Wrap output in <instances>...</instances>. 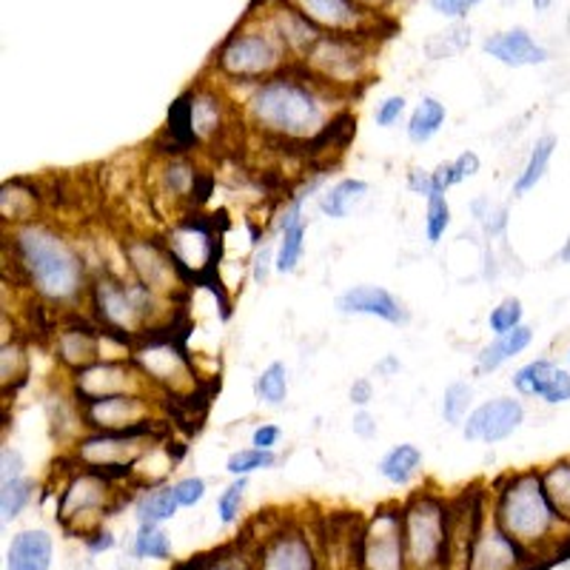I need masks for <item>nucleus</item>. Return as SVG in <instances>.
Wrapping results in <instances>:
<instances>
[{"mask_svg":"<svg viewBox=\"0 0 570 570\" xmlns=\"http://www.w3.org/2000/svg\"><path fill=\"white\" fill-rule=\"evenodd\" d=\"M175 570H252L246 562L240 559H206L197 557L186 564H177Z\"/></svg>","mask_w":570,"mask_h":570,"instance_id":"09e8293b","label":"nucleus"},{"mask_svg":"<svg viewBox=\"0 0 570 570\" xmlns=\"http://www.w3.org/2000/svg\"><path fill=\"white\" fill-rule=\"evenodd\" d=\"M254 394L259 402H266L268 409H279L288 400V371L283 363H272L263 368V374L254 383Z\"/></svg>","mask_w":570,"mask_h":570,"instance_id":"f704fd0d","label":"nucleus"},{"mask_svg":"<svg viewBox=\"0 0 570 570\" xmlns=\"http://www.w3.org/2000/svg\"><path fill=\"white\" fill-rule=\"evenodd\" d=\"M351 428H354V434L363 436V440H371V436L376 434V422H374V416L368 414V411H360V414H354V420H351Z\"/></svg>","mask_w":570,"mask_h":570,"instance_id":"5fc2aeb1","label":"nucleus"},{"mask_svg":"<svg viewBox=\"0 0 570 570\" xmlns=\"http://www.w3.org/2000/svg\"><path fill=\"white\" fill-rule=\"evenodd\" d=\"M485 55L497 58L499 63L511 66V69H525V66H542L551 60L548 49L539 46L525 29H508V32L491 35L482 43Z\"/></svg>","mask_w":570,"mask_h":570,"instance_id":"4be33fe9","label":"nucleus"},{"mask_svg":"<svg viewBox=\"0 0 570 570\" xmlns=\"http://www.w3.org/2000/svg\"><path fill=\"white\" fill-rule=\"evenodd\" d=\"M522 317H525L522 299L505 297L497 308H491V314H488V325H491L493 334H505V331H513L517 325H522Z\"/></svg>","mask_w":570,"mask_h":570,"instance_id":"37998d69","label":"nucleus"},{"mask_svg":"<svg viewBox=\"0 0 570 570\" xmlns=\"http://www.w3.org/2000/svg\"><path fill=\"white\" fill-rule=\"evenodd\" d=\"M177 511H180V502H177L171 485L155 488V491L142 493L140 502H137V522L140 525H163V522L175 519Z\"/></svg>","mask_w":570,"mask_h":570,"instance_id":"473e14b6","label":"nucleus"},{"mask_svg":"<svg viewBox=\"0 0 570 570\" xmlns=\"http://www.w3.org/2000/svg\"><path fill=\"white\" fill-rule=\"evenodd\" d=\"M259 570H317L312 542L299 531L274 533L259 553Z\"/></svg>","mask_w":570,"mask_h":570,"instance_id":"412c9836","label":"nucleus"},{"mask_svg":"<svg viewBox=\"0 0 570 570\" xmlns=\"http://www.w3.org/2000/svg\"><path fill=\"white\" fill-rule=\"evenodd\" d=\"M149 380L131 363V356H124V360H98V363L86 365V368L71 374V402L75 405L109 400V396L120 394H149Z\"/></svg>","mask_w":570,"mask_h":570,"instance_id":"1a4fd4ad","label":"nucleus"},{"mask_svg":"<svg viewBox=\"0 0 570 570\" xmlns=\"http://www.w3.org/2000/svg\"><path fill=\"white\" fill-rule=\"evenodd\" d=\"M557 368L559 365L553 360L539 356V360H531V363H525L511 376V385L517 389L519 396H537L539 400V394H542L544 385H548V380H551Z\"/></svg>","mask_w":570,"mask_h":570,"instance_id":"72a5a7b5","label":"nucleus"},{"mask_svg":"<svg viewBox=\"0 0 570 570\" xmlns=\"http://www.w3.org/2000/svg\"><path fill=\"white\" fill-rule=\"evenodd\" d=\"M23 468H27V460L20 454L14 445L0 448V482L20 480L23 476Z\"/></svg>","mask_w":570,"mask_h":570,"instance_id":"49530a36","label":"nucleus"},{"mask_svg":"<svg viewBox=\"0 0 570 570\" xmlns=\"http://www.w3.org/2000/svg\"><path fill=\"white\" fill-rule=\"evenodd\" d=\"M274 32H277V38L283 40L285 49H292V52H303V55L312 52L314 46H317V40L323 38L312 20H305L303 14L292 7L279 9L277 18H274Z\"/></svg>","mask_w":570,"mask_h":570,"instance_id":"a878e982","label":"nucleus"},{"mask_svg":"<svg viewBox=\"0 0 570 570\" xmlns=\"http://www.w3.org/2000/svg\"><path fill=\"white\" fill-rule=\"evenodd\" d=\"M531 343H533V328L525 323L517 325L513 331H505V334H497V340L488 343L485 348L476 354V371H480V374H491V371L502 368L508 360L522 354Z\"/></svg>","mask_w":570,"mask_h":570,"instance_id":"393cba45","label":"nucleus"},{"mask_svg":"<svg viewBox=\"0 0 570 570\" xmlns=\"http://www.w3.org/2000/svg\"><path fill=\"white\" fill-rule=\"evenodd\" d=\"M559 259H562V263H570V237H568V240H564L562 252H559Z\"/></svg>","mask_w":570,"mask_h":570,"instance_id":"052dcab7","label":"nucleus"},{"mask_svg":"<svg viewBox=\"0 0 570 570\" xmlns=\"http://www.w3.org/2000/svg\"><path fill=\"white\" fill-rule=\"evenodd\" d=\"M568 368H570V351H568Z\"/></svg>","mask_w":570,"mask_h":570,"instance_id":"e2e57ef3","label":"nucleus"},{"mask_svg":"<svg viewBox=\"0 0 570 570\" xmlns=\"http://www.w3.org/2000/svg\"><path fill=\"white\" fill-rule=\"evenodd\" d=\"M160 440H166L163 420L146 422L131 431H89L75 442V460L83 468L106 473L109 480H120L129 476Z\"/></svg>","mask_w":570,"mask_h":570,"instance_id":"423d86ee","label":"nucleus"},{"mask_svg":"<svg viewBox=\"0 0 570 570\" xmlns=\"http://www.w3.org/2000/svg\"><path fill=\"white\" fill-rule=\"evenodd\" d=\"M422 471V451L411 442H402V445H394L389 454L380 460V473L391 485H411L416 473Z\"/></svg>","mask_w":570,"mask_h":570,"instance_id":"c756f323","label":"nucleus"},{"mask_svg":"<svg viewBox=\"0 0 570 570\" xmlns=\"http://www.w3.org/2000/svg\"><path fill=\"white\" fill-rule=\"evenodd\" d=\"M279 436H283L279 425H272V422H263V425L254 428L252 445L254 448H274L279 442Z\"/></svg>","mask_w":570,"mask_h":570,"instance_id":"603ef678","label":"nucleus"},{"mask_svg":"<svg viewBox=\"0 0 570 570\" xmlns=\"http://www.w3.org/2000/svg\"><path fill=\"white\" fill-rule=\"evenodd\" d=\"M451 226V206H448L445 195H431L428 197V208H425V237L431 246L442 240V234L448 232Z\"/></svg>","mask_w":570,"mask_h":570,"instance_id":"a19ab883","label":"nucleus"},{"mask_svg":"<svg viewBox=\"0 0 570 570\" xmlns=\"http://www.w3.org/2000/svg\"><path fill=\"white\" fill-rule=\"evenodd\" d=\"M126 259H129V272L142 288L163 299H175L180 288L186 285V277L177 268L175 257L166 248L163 240H149V237H137V240L124 243Z\"/></svg>","mask_w":570,"mask_h":570,"instance_id":"9d476101","label":"nucleus"},{"mask_svg":"<svg viewBox=\"0 0 570 570\" xmlns=\"http://www.w3.org/2000/svg\"><path fill=\"white\" fill-rule=\"evenodd\" d=\"M89 303L91 317L109 337L131 345L142 343L157 334V320L166 299L142 288L137 279L124 283L117 277H95L89 285Z\"/></svg>","mask_w":570,"mask_h":570,"instance_id":"20e7f679","label":"nucleus"},{"mask_svg":"<svg viewBox=\"0 0 570 570\" xmlns=\"http://www.w3.org/2000/svg\"><path fill=\"white\" fill-rule=\"evenodd\" d=\"M131 363L142 371L155 391L175 396V400H188L197 391V371L180 345L171 343L169 337H149L131 348Z\"/></svg>","mask_w":570,"mask_h":570,"instance_id":"0eeeda50","label":"nucleus"},{"mask_svg":"<svg viewBox=\"0 0 570 570\" xmlns=\"http://www.w3.org/2000/svg\"><path fill=\"white\" fill-rule=\"evenodd\" d=\"M166 248L175 257L177 268L183 272V277L200 279L206 274H212L214 268V252H217V243H214L212 228L203 220L191 217V220H180L169 234H166Z\"/></svg>","mask_w":570,"mask_h":570,"instance_id":"ddd939ff","label":"nucleus"},{"mask_svg":"<svg viewBox=\"0 0 570 570\" xmlns=\"http://www.w3.org/2000/svg\"><path fill=\"white\" fill-rule=\"evenodd\" d=\"M135 557L137 559H169L171 542L169 537L160 531V525H140L135 537Z\"/></svg>","mask_w":570,"mask_h":570,"instance_id":"ea45409f","label":"nucleus"},{"mask_svg":"<svg viewBox=\"0 0 570 570\" xmlns=\"http://www.w3.org/2000/svg\"><path fill=\"white\" fill-rule=\"evenodd\" d=\"M7 248L20 283L49 305H75L89 294V272L69 237L46 223L12 226Z\"/></svg>","mask_w":570,"mask_h":570,"instance_id":"f257e3e1","label":"nucleus"},{"mask_svg":"<svg viewBox=\"0 0 570 570\" xmlns=\"http://www.w3.org/2000/svg\"><path fill=\"white\" fill-rule=\"evenodd\" d=\"M539 400H542L544 405H564V402H570V368L553 371V376L548 380V385H544V391L539 394Z\"/></svg>","mask_w":570,"mask_h":570,"instance_id":"c03bdc74","label":"nucleus"},{"mask_svg":"<svg viewBox=\"0 0 570 570\" xmlns=\"http://www.w3.org/2000/svg\"><path fill=\"white\" fill-rule=\"evenodd\" d=\"M171 491H175L180 508H195L206 497V480H200V476H183V480L171 485Z\"/></svg>","mask_w":570,"mask_h":570,"instance_id":"a18cd8bd","label":"nucleus"},{"mask_svg":"<svg viewBox=\"0 0 570 570\" xmlns=\"http://www.w3.org/2000/svg\"><path fill=\"white\" fill-rule=\"evenodd\" d=\"M0 214H3V223H12V226H23V223H35L38 217V191L27 188L23 180L3 183L0 188Z\"/></svg>","mask_w":570,"mask_h":570,"instance_id":"bb28decb","label":"nucleus"},{"mask_svg":"<svg viewBox=\"0 0 570 570\" xmlns=\"http://www.w3.org/2000/svg\"><path fill=\"white\" fill-rule=\"evenodd\" d=\"M279 462V456L274 454V448H243V451H234L226 462V471L232 476H252L257 471H268Z\"/></svg>","mask_w":570,"mask_h":570,"instance_id":"c9c22d12","label":"nucleus"},{"mask_svg":"<svg viewBox=\"0 0 570 570\" xmlns=\"http://www.w3.org/2000/svg\"><path fill=\"white\" fill-rule=\"evenodd\" d=\"M360 9H368V12H376V9H385L391 0H354Z\"/></svg>","mask_w":570,"mask_h":570,"instance_id":"bf43d9fd","label":"nucleus"},{"mask_svg":"<svg viewBox=\"0 0 570 570\" xmlns=\"http://www.w3.org/2000/svg\"><path fill=\"white\" fill-rule=\"evenodd\" d=\"M363 570H411L402 508H383L368 522L363 539Z\"/></svg>","mask_w":570,"mask_h":570,"instance_id":"f8f14e48","label":"nucleus"},{"mask_svg":"<svg viewBox=\"0 0 570 570\" xmlns=\"http://www.w3.org/2000/svg\"><path fill=\"white\" fill-rule=\"evenodd\" d=\"M371 400H374V385H371V380H356L351 385V402L354 405H368Z\"/></svg>","mask_w":570,"mask_h":570,"instance_id":"13d9d810","label":"nucleus"},{"mask_svg":"<svg viewBox=\"0 0 570 570\" xmlns=\"http://www.w3.org/2000/svg\"><path fill=\"white\" fill-rule=\"evenodd\" d=\"M29 374V356H27V348L20 343H9V340H3V345H0V376H3V391H9V385H20L23 380H27Z\"/></svg>","mask_w":570,"mask_h":570,"instance_id":"4c0bfd02","label":"nucleus"},{"mask_svg":"<svg viewBox=\"0 0 570 570\" xmlns=\"http://www.w3.org/2000/svg\"><path fill=\"white\" fill-rule=\"evenodd\" d=\"M402 115H405V98H402V95H391V98H385L383 104L376 106L374 120H376V126L391 129V126H394Z\"/></svg>","mask_w":570,"mask_h":570,"instance_id":"de8ad7c7","label":"nucleus"},{"mask_svg":"<svg viewBox=\"0 0 570 570\" xmlns=\"http://www.w3.org/2000/svg\"><path fill=\"white\" fill-rule=\"evenodd\" d=\"M451 169H454V183L471 180L480 171V155L476 151H462L456 160H451Z\"/></svg>","mask_w":570,"mask_h":570,"instance_id":"8fccbe9b","label":"nucleus"},{"mask_svg":"<svg viewBox=\"0 0 570 570\" xmlns=\"http://www.w3.org/2000/svg\"><path fill=\"white\" fill-rule=\"evenodd\" d=\"M274 254H277V248L272 246H266L257 254V263H254V279L257 283H263L268 277V268H274Z\"/></svg>","mask_w":570,"mask_h":570,"instance_id":"6e6d98bb","label":"nucleus"},{"mask_svg":"<svg viewBox=\"0 0 570 570\" xmlns=\"http://www.w3.org/2000/svg\"><path fill=\"white\" fill-rule=\"evenodd\" d=\"M539 471H542V485L548 499H551V505L570 525V456L539 468Z\"/></svg>","mask_w":570,"mask_h":570,"instance_id":"7c9ffc66","label":"nucleus"},{"mask_svg":"<svg viewBox=\"0 0 570 570\" xmlns=\"http://www.w3.org/2000/svg\"><path fill=\"white\" fill-rule=\"evenodd\" d=\"M445 115L448 111L440 100L422 98V104L411 111L409 126H405V131H409V140L416 142V146H422V142L431 140V137H434L436 131L445 126Z\"/></svg>","mask_w":570,"mask_h":570,"instance_id":"2f4dec72","label":"nucleus"},{"mask_svg":"<svg viewBox=\"0 0 570 570\" xmlns=\"http://www.w3.org/2000/svg\"><path fill=\"white\" fill-rule=\"evenodd\" d=\"M553 151H557V137L553 135H542L533 142L525 169L519 171L517 183H513V197H525L528 191H533L542 183V177L548 175V166H551Z\"/></svg>","mask_w":570,"mask_h":570,"instance_id":"c85d7f7f","label":"nucleus"},{"mask_svg":"<svg viewBox=\"0 0 570 570\" xmlns=\"http://www.w3.org/2000/svg\"><path fill=\"white\" fill-rule=\"evenodd\" d=\"M533 3H537V9H548V7H551V0H533Z\"/></svg>","mask_w":570,"mask_h":570,"instance_id":"680f3d73","label":"nucleus"},{"mask_svg":"<svg viewBox=\"0 0 570 570\" xmlns=\"http://www.w3.org/2000/svg\"><path fill=\"white\" fill-rule=\"evenodd\" d=\"M111 497V480L106 473L80 468L60 493L58 517L66 528H78L86 533L89 528H98L100 517L106 513V502Z\"/></svg>","mask_w":570,"mask_h":570,"instance_id":"9b49d317","label":"nucleus"},{"mask_svg":"<svg viewBox=\"0 0 570 570\" xmlns=\"http://www.w3.org/2000/svg\"><path fill=\"white\" fill-rule=\"evenodd\" d=\"M337 312L354 314V317H376L391 325H400L409 320L405 305L383 285H354V288L337 297Z\"/></svg>","mask_w":570,"mask_h":570,"instance_id":"6ab92c4d","label":"nucleus"},{"mask_svg":"<svg viewBox=\"0 0 570 570\" xmlns=\"http://www.w3.org/2000/svg\"><path fill=\"white\" fill-rule=\"evenodd\" d=\"M476 3H482V0H431L434 12L448 14V18H462V14H465L468 9L476 7Z\"/></svg>","mask_w":570,"mask_h":570,"instance_id":"3c124183","label":"nucleus"},{"mask_svg":"<svg viewBox=\"0 0 570 570\" xmlns=\"http://www.w3.org/2000/svg\"><path fill=\"white\" fill-rule=\"evenodd\" d=\"M471 402H473V385L465 383V380H456V383H451L445 389V394H442V420L448 422V425H462L465 422V416L471 414Z\"/></svg>","mask_w":570,"mask_h":570,"instance_id":"58836bf2","label":"nucleus"},{"mask_svg":"<svg viewBox=\"0 0 570 570\" xmlns=\"http://www.w3.org/2000/svg\"><path fill=\"white\" fill-rule=\"evenodd\" d=\"M522 422H525V405L513 400V396H497L491 402H482L480 409H473L465 416V422H462V436L471 442L497 445V442L517 434Z\"/></svg>","mask_w":570,"mask_h":570,"instance_id":"f3484780","label":"nucleus"},{"mask_svg":"<svg viewBox=\"0 0 570 570\" xmlns=\"http://www.w3.org/2000/svg\"><path fill=\"white\" fill-rule=\"evenodd\" d=\"M55 542L43 528L14 533L7 548V570H49L52 568Z\"/></svg>","mask_w":570,"mask_h":570,"instance_id":"b1692460","label":"nucleus"},{"mask_svg":"<svg viewBox=\"0 0 570 570\" xmlns=\"http://www.w3.org/2000/svg\"><path fill=\"white\" fill-rule=\"evenodd\" d=\"M104 340L106 331L98 323L66 325V328L55 331V356L75 374V371L86 368V365L106 360Z\"/></svg>","mask_w":570,"mask_h":570,"instance_id":"a211bd4d","label":"nucleus"},{"mask_svg":"<svg viewBox=\"0 0 570 570\" xmlns=\"http://www.w3.org/2000/svg\"><path fill=\"white\" fill-rule=\"evenodd\" d=\"M305 20L317 29H328L334 35H356L365 23V12L354 0H288Z\"/></svg>","mask_w":570,"mask_h":570,"instance_id":"aec40b11","label":"nucleus"},{"mask_svg":"<svg viewBox=\"0 0 570 570\" xmlns=\"http://www.w3.org/2000/svg\"><path fill=\"white\" fill-rule=\"evenodd\" d=\"M32 493H35V482L29 480V476L0 482V519H3V522L18 519L20 511L29 505Z\"/></svg>","mask_w":570,"mask_h":570,"instance_id":"e433bc0d","label":"nucleus"},{"mask_svg":"<svg viewBox=\"0 0 570 570\" xmlns=\"http://www.w3.org/2000/svg\"><path fill=\"white\" fill-rule=\"evenodd\" d=\"M86 544H89L91 553H104L109 551V548H115V537H111V531L100 528V531H95L91 537H86Z\"/></svg>","mask_w":570,"mask_h":570,"instance_id":"4d7b16f0","label":"nucleus"},{"mask_svg":"<svg viewBox=\"0 0 570 570\" xmlns=\"http://www.w3.org/2000/svg\"><path fill=\"white\" fill-rule=\"evenodd\" d=\"M305 58L312 63L314 75L331 86H354L365 75L363 49L354 40L343 38V35L320 38L317 46Z\"/></svg>","mask_w":570,"mask_h":570,"instance_id":"4468645a","label":"nucleus"},{"mask_svg":"<svg viewBox=\"0 0 570 570\" xmlns=\"http://www.w3.org/2000/svg\"><path fill=\"white\" fill-rule=\"evenodd\" d=\"M283 40L277 32H237L226 40L217 55V66L226 78L234 80H268L277 75L285 60Z\"/></svg>","mask_w":570,"mask_h":570,"instance_id":"6e6552de","label":"nucleus"},{"mask_svg":"<svg viewBox=\"0 0 570 570\" xmlns=\"http://www.w3.org/2000/svg\"><path fill=\"white\" fill-rule=\"evenodd\" d=\"M531 553L522 548L519 542H513L499 522L488 517H482L480 528L473 533V542L468 548L465 557V570H519L528 562Z\"/></svg>","mask_w":570,"mask_h":570,"instance_id":"2eb2a0df","label":"nucleus"},{"mask_svg":"<svg viewBox=\"0 0 570 570\" xmlns=\"http://www.w3.org/2000/svg\"><path fill=\"white\" fill-rule=\"evenodd\" d=\"M365 195H368V183L356 180V177H345V180H337L320 197V212L325 217L343 220V217L351 214V208L365 200Z\"/></svg>","mask_w":570,"mask_h":570,"instance_id":"cd10ccee","label":"nucleus"},{"mask_svg":"<svg viewBox=\"0 0 570 570\" xmlns=\"http://www.w3.org/2000/svg\"><path fill=\"white\" fill-rule=\"evenodd\" d=\"M305 195H299L292 206H285L279 217V240L277 254H274V272L294 274L303 259L305 248V217H303Z\"/></svg>","mask_w":570,"mask_h":570,"instance_id":"5701e85b","label":"nucleus"},{"mask_svg":"<svg viewBox=\"0 0 570 570\" xmlns=\"http://www.w3.org/2000/svg\"><path fill=\"white\" fill-rule=\"evenodd\" d=\"M246 115L254 129L279 142H320L337 120L317 86L285 75H274L252 91Z\"/></svg>","mask_w":570,"mask_h":570,"instance_id":"f03ea898","label":"nucleus"},{"mask_svg":"<svg viewBox=\"0 0 570 570\" xmlns=\"http://www.w3.org/2000/svg\"><path fill=\"white\" fill-rule=\"evenodd\" d=\"M409 188H411V191H414V195H422L428 200V197L434 195V180H431V171L411 169Z\"/></svg>","mask_w":570,"mask_h":570,"instance_id":"864d4df0","label":"nucleus"},{"mask_svg":"<svg viewBox=\"0 0 570 570\" xmlns=\"http://www.w3.org/2000/svg\"><path fill=\"white\" fill-rule=\"evenodd\" d=\"M402 531L411 570L445 568L451 559V508L442 497L420 491L402 505Z\"/></svg>","mask_w":570,"mask_h":570,"instance_id":"39448f33","label":"nucleus"},{"mask_svg":"<svg viewBox=\"0 0 570 570\" xmlns=\"http://www.w3.org/2000/svg\"><path fill=\"white\" fill-rule=\"evenodd\" d=\"M149 394H120L109 396V400L86 402L78 405L83 428L89 431H131L146 422H155L157 416L151 414Z\"/></svg>","mask_w":570,"mask_h":570,"instance_id":"dca6fc26","label":"nucleus"},{"mask_svg":"<svg viewBox=\"0 0 570 570\" xmlns=\"http://www.w3.org/2000/svg\"><path fill=\"white\" fill-rule=\"evenodd\" d=\"M246 488H248V476H234L232 485L220 493V499H217V517H220L223 525H234V522L240 519Z\"/></svg>","mask_w":570,"mask_h":570,"instance_id":"79ce46f5","label":"nucleus"},{"mask_svg":"<svg viewBox=\"0 0 570 570\" xmlns=\"http://www.w3.org/2000/svg\"><path fill=\"white\" fill-rule=\"evenodd\" d=\"M493 519L528 553L559 548V542L570 537V525L551 505L542 485V471H537V468L505 473L497 482Z\"/></svg>","mask_w":570,"mask_h":570,"instance_id":"7ed1b4c3","label":"nucleus"}]
</instances>
